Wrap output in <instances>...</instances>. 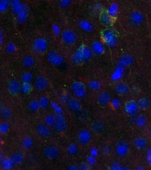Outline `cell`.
Listing matches in <instances>:
<instances>
[{
    "label": "cell",
    "mask_w": 151,
    "mask_h": 170,
    "mask_svg": "<svg viewBox=\"0 0 151 170\" xmlns=\"http://www.w3.org/2000/svg\"><path fill=\"white\" fill-rule=\"evenodd\" d=\"M101 38L103 42L110 47L115 46L117 43V38L115 32L110 29L105 30L102 32Z\"/></svg>",
    "instance_id": "1"
},
{
    "label": "cell",
    "mask_w": 151,
    "mask_h": 170,
    "mask_svg": "<svg viewBox=\"0 0 151 170\" xmlns=\"http://www.w3.org/2000/svg\"><path fill=\"white\" fill-rule=\"evenodd\" d=\"M48 44L46 40L43 38H38L36 39L32 44V48L33 51L36 54H44L47 50Z\"/></svg>",
    "instance_id": "2"
},
{
    "label": "cell",
    "mask_w": 151,
    "mask_h": 170,
    "mask_svg": "<svg viewBox=\"0 0 151 170\" xmlns=\"http://www.w3.org/2000/svg\"><path fill=\"white\" fill-rule=\"evenodd\" d=\"M138 110L137 103L134 100H129L125 104V113L128 116H135L137 113Z\"/></svg>",
    "instance_id": "3"
},
{
    "label": "cell",
    "mask_w": 151,
    "mask_h": 170,
    "mask_svg": "<svg viewBox=\"0 0 151 170\" xmlns=\"http://www.w3.org/2000/svg\"><path fill=\"white\" fill-rule=\"evenodd\" d=\"M62 42L65 45H72L76 42L77 36L74 32L71 30H67L62 32Z\"/></svg>",
    "instance_id": "4"
},
{
    "label": "cell",
    "mask_w": 151,
    "mask_h": 170,
    "mask_svg": "<svg viewBox=\"0 0 151 170\" xmlns=\"http://www.w3.org/2000/svg\"><path fill=\"white\" fill-rule=\"evenodd\" d=\"M71 90L74 94L78 97L83 98L85 96V86L82 82L80 81L74 82L71 85Z\"/></svg>",
    "instance_id": "5"
},
{
    "label": "cell",
    "mask_w": 151,
    "mask_h": 170,
    "mask_svg": "<svg viewBox=\"0 0 151 170\" xmlns=\"http://www.w3.org/2000/svg\"><path fill=\"white\" fill-rule=\"evenodd\" d=\"M47 60L49 63L56 66L61 65L64 62L63 57L54 50H51L48 53Z\"/></svg>",
    "instance_id": "6"
},
{
    "label": "cell",
    "mask_w": 151,
    "mask_h": 170,
    "mask_svg": "<svg viewBox=\"0 0 151 170\" xmlns=\"http://www.w3.org/2000/svg\"><path fill=\"white\" fill-rule=\"evenodd\" d=\"M100 21L101 23L105 26H110L113 22V17L112 16L107 10L101 11L100 14Z\"/></svg>",
    "instance_id": "7"
},
{
    "label": "cell",
    "mask_w": 151,
    "mask_h": 170,
    "mask_svg": "<svg viewBox=\"0 0 151 170\" xmlns=\"http://www.w3.org/2000/svg\"><path fill=\"white\" fill-rule=\"evenodd\" d=\"M21 85L20 82L17 80H13L9 82L8 85V89L10 94L15 96L21 91Z\"/></svg>",
    "instance_id": "8"
},
{
    "label": "cell",
    "mask_w": 151,
    "mask_h": 170,
    "mask_svg": "<svg viewBox=\"0 0 151 170\" xmlns=\"http://www.w3.org/2000/svg\"><path fill=\"white\" fill-rule=\"evenodd\" d=\"M71 60L73 63L76 65H80L85 62L86 60L80 48H78L76 52L72 55Z\"/></svg>",
    "instance_id": "9"
},
{
    "label": "cell",
    "mask_w": 151,
    "mask_h": 170,
    "mask_svg": "<svg viewBox=\"0 0 151 170\" xmlns=\"http://www.w3.org/2000/svg\"><path fill=\"white\" fill-rule=\"evenodd\" d=\"M91 134L89 131L84 129L81 131L78 135L79 142L83 145H86L91 141Z\"/></svg>",
    "instance_id": "10"
},
{
    "label": "cell",
    "mask_w": 151,
    "mask_h": 170,
    "mask_svg": "<svg viewBox=\"0 0 151 170\" xmlns=\"http://www.w3.org/2000/svg\"><path fill=\"white\" fill-rule=\"evenodd\" d=\"M44 153L47 157L52 159L57 158L59 155L58 149L54 146L45 147L44 150Z\"/></svg>",
    "instance_id": "11"
},
{
    "label": "cell",
    "mask_w": 151,
    "mask_h": 170,
    "mask_svg": "<svg viewBox=\"0 0 151 170\" xmlns=\"http://www.w3.org/2000/svg\"><path fill=\"white\" fill-rule=\"evenodd\" d=\"M129 148L128 144L124 141H121L117 145L116 152L118 156H124L129 152Z\"/></svg>",
    "instance_id": "12"
},
{
    "label": "cell",
    "mask_w": 151,
    "mask_h": 170,
    "mask_svg": "<svg viewBox=\"0 0 151 170\" xmlns=\"http://www.w3.org/2000/svg\"><path fill=\"white\" fill-rule=\"evenodd\" d=\"M67 122L63 117L59 116L56 119L55 128L56 130L58 132H62L65 131L67 128Z\"/></svg>",
    "instance_id": "13"
},
{
    "label": "cell",
    "mask_w": 151,
    "mask_h": 170,
    "mask_svg": "<svg viewBox=\"0 0 151 170\" xmlns=\"http://www.w3.org/2000/svg\"><path fill=\"white\" fill-rule=\"evenodd\" d=\"M29 7L26 4H23L22 9L17 14V22L19 24H22L27 20L29 16Z\"/></svg>",
    "instance_id": "14"
},
{
    "label": "cell",
    "mask_w": 151,
    "mask_h": 170,
    "mask_svg": "<svg viewBox=\"0 0 151 170\" xmlns=\"http://www.w3.org/2000/svg\"><path fill=\"white\" fill-rule=\"evenodd\" d=\"M48 85V81L44 76L37 77L35 81V87L38 91H42L45 89Z\"/></svg>",
    "instance_id": "15"
},
{
    "label": "cell",
    "mask_w": 151,
    "mask_h": 170,
    "mask_svg": "<svg viewBox=\"0 0 151 170\" xmlns=\"http://www.w3.org/2000/svg\"><path fill=\"white\" fill-rule=\"evenodd\" d=\"M111 100V96L107 91H103L99 95L98 97V103L102 107L106 106L110 102Z\"/></svg>",
    "instance_id": "16"
},
{
    "label": "cell",
    "mask_w": 151,
    "mask_h": 170,
    "mask_svg": "<svg viewBox=\"0 0 151 170\" xmlns=\"http://www.w3.org/2000/svg\"><path fill=\"white\" fill-rule=\"evenodd\" d=\"M91 49L93 53L96 55H101L105 51V48L103 45L99 42H95L91 45Z\"/></svg>",
    "instance_id": "17"
},
{
    "label": "cell",
    "mask_w": 151,
    "mask_h": 170,
    "mask_svg": "<svg viewBox=\"0 0 151 170\" xmlns=\"http://www.w3.org/2000/svg\"><path fill=\"white\" fill-rule=\"evenodd\" d=\"M91 128H92V130L95 133H101L104 131V124L101 120H95L91 124Z\"/></svg>",
    "instance_id": "18"
},
{
    "label": "cell",
    "mask_w": 151,
    "mask_h": 170,
    "mask_svg": "<svg viewBox=\"0 0 151 170\" xmlns=\"http://www.w3.org/2000/svg\"><path fill=\"white\" fill-rule=\"evenodd\" d=\"M68 105L69 109L73 112L79 111L82 107V104L80 101L74 98L71 99L69 101Z\"/></svg>",
    "instance_id": "19"
},
{
    "label": "cell",
    "mask_w": 151,
    "mask_h": 170,
    "mask_svg": "<svg viewBox=\"0 0 151 170\" xmlns=\"http://www.w3.org/2000/svg\"><path fill=\"white\" fill-rule=\"evenodd\" d=\"M133 145L136 149L143 150L147 146V141L144 138L138 137L135 139L133 141Z\"/></svg>",
    "instance_id": "20"
},
{
    "label": "cell",
    "mask_w": 151,
    "mask_h": 170,
    "mask_svg": "<svg viewBox=\"0 0 151 170\" xmlns=\"http://www.w3.org/2000/svg\"><path fill=\"white\" fill-rule=\"evenodd\" d=\"M84 56L86 61H89L93 57V51L88 47L85 45H81L79 47Z\"/></svg>",
    "instance_id": "21"
},
{
    "label": "cell",
    "mask_w": 151,
    "mask_h": 170,
    "mask_svg": "<svg viewBox=\"0 0 151 170\" xmlns=\"http://www.w3.org/2000/svg\"><path fill=\"white\" fill-rule=\"evenodd\" d=\"M115 91L118 95L123 96L128 93V87L126 84L121 83L116 86Z\"/></svg>",
    "instance_id": "22"
},
{
    "label": "cell",
    "mask_w": 151,
    "mask_h": 170,
    "mask_svg": "<svg viewBox=\"0 0 151 170\" xmlns=\"http://www.w3.org/2000/svg\"><path fill=\"white\" fill-rule=\"evenodd\" d=\"M137 103L139 109L141 110H147L150 106V101L147 98H142L139 99Z\"/></svg>",
    "instance_id": "23"
},
{
    "label": "cell",
    "mask_w": 151,
    "mask_h": 170,
    "mask_svg": "<svg viewBox=\"0 0 151 170\" xmlns=\"http://www.w3.org/2000/svg\"><path fill=\"white\" fill-rule=\"evenodd\" d=\"M37 130L39 134L43 137H47L50 135L49 128L43 124H40L37 126Z\"/></svg>",
    "instance_id": "24"
},
{
    "label": "cell",
    "mask_w": 151,
    "mask_h": 170,
    "mask_svg": "<svg viewBox=\"0 0 151 170\" xmlns=\"http://www.w3.org/2000/svg\"><path fill=\"white\" fill-rule=\"evenodd\" d=\"M131 20L133 23L136 24H139L143 20V16L140 12L135 11L131 15Z\"/></svg>",
    "instance_id": "25"
},
{
    "label": "cell",
    "mask_w": 151,
    "mask_h": 170,
    "mask_svg": "<svg viewBox=\"0 0 151 170\" xmlns=\"http://www.w3.org/2000/svg\"><path fill=\"white\" fill-rule=\"evenodd\" d=\"M1 116L5 120H9L12 117V114L11 110L6 106H4L0 110Z\"/></svg>",
    "instance_id": "26"
},
{
    "label": "cell",
    "mask_w": 151,
    "mask_h": 170,
    "mask_svg": "<svg viewBox=\"0 0 151 170\" xmlns=\"http://www.w3.org/2000/svg\"><path fill=\"white\" fill-rule=\"evenodd\" d=\"M35 60L33 57L27 56L24 57L23 60V64L26 68H30L34 65Z\"/></svg>",
    "instance_id": "27"
},
{
    "label": "cell",
    "mask_w": 151,
    "mask_h": 170,
    "mask_svg": "<svg viewBox=\"0 0 151 170\" xmlns=\"http://www.w3.org/2000/svg\"><path fill=\"white\" fill-rule=\"evenodd\" d=\"M11 5V0H0V11L1 13H3L8 10Z\"/></svg>",
    "instance_id": "28"
},
{
    "label": "cell",
    "mask_w": 151,
    "mask_h": 170,
    "mask_svg": "<svg viewBox=\"0 0 151 170\" xmlns=\"http://www.w3.org/2000/svg\"><path fill=\"white\" fill-rule=\"evenodd\" d=\"M10 160L15 164H20L23 161V157L19 153H16L11 156Z\"/></svg>",
    "instance_id": "29"
},
{
    "label": "cell",
    "mask_w": 151,
    "mask_h": 170,
    "mask_svg": "<svg viewBox=\"0 0 151 170\" xmlns=\"http://www.w3.org/2000/svg\"><path fill=\"white\" fill-rule=\"evenodd\" d=\"M80 26L82 29L87 32H90L93 29L92 25L86 20H81L80 23Z\"/></svg>",
    "instance_id": "30"
},
{
    "label": "cell",
    "mask_w": 151,
    "mask_h": 170,
    "mask_svg": "<svg viewBox=\"0 0 151 170\" xmlns=\"http://www.w3.org/2000/svg\"><path fill=\"white\" fill-rule=\"evenodd\" d=\"M39 101L36 100L31 101L29 104V108L32 112H36L40 108Z\"/></svg>",
    "instance_id": "31"
},
{
    "label": "cell",
    "mask_w": 151,
    "mask_h": 170,
    "mask_svg": "<svg viewBox=\"0 0 151 170\" xmlns=\"http://www.w3.org/2000/svg\"><path fill=\"white\" fill-rule=\"evenodd\" d=\"M39 104H40L41 108H42V109H45L49 105V99L46 96H42L39 100Z\"/></svg>",
    "instance_id": "32"
},
{
    "label": "cell",
    "mask_w": 151,
    "mask_h": 170,
    "mask_svg": "<svg viewBox=\"0 0 151 170\" xmlns=\"http://www.w3.org/2000/svg\"><path fill=\"white\" fill-rule=\"evenodd\" d=\"M33 78V76L31 73H25L22 74L20 76L21 81L24 83H29Z\"/></svg>",
    "instance_id": "33"
},
{
    "label": "cell",
    "mask_w": 151,
    "mask_h": 170,
    "mask_svg": "<svg viewBox=\"0 0 151 170\" xmlns=\"http://www.w3.org/2000/svg\"><path fill=\"white\" fill-rule=\"evenodd\" d=\"M56 121V118L53 116L47 115L45 118L46 124L48 125L52 126L55 125Z\"/></svg>",
    "instance_id": "34"
},
{
    "label": "cell",
    "mask_w": 151,
    "mask_h": 170,
    "mask_svg": "<svg viewBox=\"0 0 151 170\" xmlns=\"http://www.w3.org/2000/svg\"><path fill=\"white\" fill-rule=\"evenodd\" d=\"M146 119L145 117L142 115H140L136 119V122L137 125L140 127H143L146 124Z\"/></svg>",
    "instance_id": "35"
},
{
    "label": "cell",
    "mask_w": 151,
    "mask_h": 170,
    "mask_svg": "<svg viewBox=\"0 0 151 170\" xmlns=\"http://www.w3.org/2000/svg\"><path fill=\"white\" fill-rule=\"evenodd\" d=\"M32 89V87L29 83H24L21 86V91L24 94H28L30 92Z\"/></svg>",
    "instance_id": "36"
},
{
    "label": "cell",
    "mask_w": 151,
    "mask_h": 170,
    "mask_svg": "<svg viewBox=\"0 0 151 170\" xmlns=\"http://www.w3.org/2000/svg\"><path fill=\"white\" fill-rule=\"evenodd\" d=\"M133 61V58L132 57L128 55L122 57L121 64H122L123 66H125L127 64H129L132 63Z\"/></svg>",
    "instance_id": "37"
},
{
    "label": "cell",
    "mask_w": 151,
    "mask_h": 170,
    "mask_svg": "<svg viewBox=\"0 0 151 170\" xmlns=\"http://www.w3.org/2000/svg\"><path fill=\"white\" fill-rule=\"evenodd\" d=\"M5 50L9 53H14L16 50V46L13 43H9L6 45Z\"/></svg>",
    "instance_id": "38"
},
{
    "label": "cell",
    "mask_w": 151,
    "mask_h": 170,
    "mask_svg": "<svg viewBox=\"0 0 151 170\" xmlns=\"http://www.w3.org/2000/svg\"><path fill=\"white\" fill-rule=\"evenodd\" d=\"M33 144V141L31 138H25L23 141V146H24V147L26 148H29L32 147Z\"/></svg>",
    "instance_id": "39"
},
{
    "label": "cell",
    "mask_w": 151,
    "mask_h": 170,
    "mask_svg": "<svg viewBox=\"0 0 151 170\" xmlns=\"http://www.w3.org/2000/svg\"><path fill=\"white\" fill-rule=\"evenodd\" d=\"M9 125L7 123L3 122L2 123L0 126V130L1 132L3 133H5L8 131L9 129Z\"/></svg>",
    "instance_id": "40"
},
{
    "label": "cell",
    "mask_w": 151,
    "mask_h": 170,
    "mask_svg": "<svg viewBox=\"0 0 151 170\" xmlns=\"http://www.w3.org/2000/svg\"><path fill=\"white\" fill-rule=\"evenodd\" d=\"M22 6H23V4L20 3L17 5L12 6V11H13V13L17 14L22 9Z\"/></svg>",
    "instance_id": "41"
},
{
    "label": "cell",
    "mask_w": 151,
    "mask_h": 170,
    "mask_svg": "<svg viewBox=\"0 0 151 170\" xmlns=\"http://www.w3.org/2000/svg\"><path fill=\"white\" fill-rule=\"evenodd\" d=\"M72 0H59V5L62 8H66L71 3Z\"/></svg>",
    "instance_id": "42"
},
{
    "label": "cell",
    "mask_w": 151,
    "mask_h": 170,
    "mask_svg": "<svg viewBox=\"0 0 151 170\" xmlns=\"http://www.w3.org/2000/svg\"><path fill=\"white\" fill-rule=\"evenodd\" d=\"M77 150H78V149H77V147H76L75 145L74 144H72L70 145L69 146V152L71 154H75L77 152Z\"/></svg>",
    "instance_id": "43"
},
{
    "label": "cell",
    "mask_w": 151,
    "mask_h": 170,
    "mask_svg": "<svg viewBox=\"0 0 151 170\" xmlns=\"http://www.w3.org/2000/svg\"><path fill=\"white\" fill-rule=\"evenodd\" d=\"M53 30L54 34L56 36H59L60 34V28L57 25H53Z\"/></svg>",
    "instance_id": "44"
},
{
    "label": "cell",
    "mask_w": 151,
    "mask_h": 170,
    "mask_svg": "<svg viewBox=\"0 0 151 170\" xmlns=\"http://www.w3.org/2000/svg\"><path fill=\"white\" fill-rule=\"evenodd\" d=\"M99 86V83L96 81H92L89 84V86H90V88L93 89H95L98 88Z\"/></svg>",
    "instance_id": "45"
},
{
    "label": "cell",
    "mask_w": 151,
    "mask_h": 170,
    "mask_svg": "<svg viewBox=\"0 0 151 170\" xmlns=\"http://www.w3.org/2000/svg\"><path fill=\"white\" fill-rule=\"evenodd\" d=\"M11 2L12 6L17 5L20 3V0H11Z\"/></svg>",
    "instance_id": "46"
},
{
    "label": "cell",
    "mask_w": 151,
    "mask_h": 170,
    "mask_svg": "<svg viewBox=\"0 0 151 170\" xmlns=\"http://www.w3.org/2000/svg\"><path fill=\"white\" fill-rule=\"evenodd\" d=\"M68 169L69 170H80L79 167L76 165H71L69 167Z\"/></svg>",
    "instance_id": "47"
},
{
    "label": "cell",
    "mask_w": 151,
    "mask_h": 170,
    "mask_svg": "<svg viewBox=\"0 0 151 170\" xmlns=\"http://www.w3.org/2000/svg\"><path fill=\"white\" fill-rule=\"evenodd\" d=\"M3 42V37L2 31V30H1V31H0V42H1V44Z\"/></svg>",
    "instance_id": "48"
},
{
    "label": "cell",
    "mask_w": 151,
    "mask_h": 170,
    "mask_svg": "<svg viewBox=\"0 0 151 170\" xmlns=\"http://www.w3.org/2000/svg\"></svg>",
    "instance_id": "49"
}]
</instances>
